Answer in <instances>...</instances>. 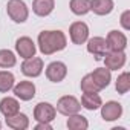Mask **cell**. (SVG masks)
I'll return each instance as SVG.
<instances>
[{
  "instance_id": "cell-1",
  "label": "cell",
  "mask_w": 130,
  "mask_h": 130,
  "mask_svg": "<svg viewBox=\"0 0 130 130\" xmlns=\"http://www.w3.org/2000/svg\"><path fill=\"white\" fill-rule=\"evenodd\" d=\"M68 38L63 31H43L38 34V49L43 55H52L66 47Z\"/></svg>"
},
{
  "instance_id": "cell-2",
  "label": "cell",
  "mask_w": 130,
  "mask_h": 130,
  "mask_svg": "<svg viewBox=\"0 0 130 130\" xmlns=\"http://www.w3.org/2000/svg\"><path fill=\"white\" fill-rule=\"evenodd\" d=\"M6 12L15 23H25L29 17V9L23 0H9L6 5Z\"/></svg>"
},
{
  "instance_id": "cell-3",
  "label": "cell",
  "mask_w": 130,
  "mask_h": 130,
  "mask_svg": "<svg viewBox=\"0 0 130 130\" xmlns=\"http://www.w3.org/2000/svg\"><path fill=\"white\" fill-rule=\"evenodd\" d=\"M80 110H81V103L75 96H72V95H64L57 103V112L64 115V116L78 113Z\"/></svg>"
},
{
  "instance_id": "cell-4",
  "label": "cell",
  "mask_w": 130,
  "mask_h": 130,
  "mask_svg": "<svg viewBox=\"0 0 130 130\" xmlns=\"http://www.w3.org/2000/svg\"><path fill=\"white\" fill-rule=\"evenodd\" d=\"M22 72H23V75H26L29 78L40 77L43 72V60L35 55L31 58H25V61L22 63Z\"/></svg>"
},
{
  "instance_id": "cell-5",
  "label": "cell",
  "mask_w": 130,
  "mask_h": 130,
  "mask_svg": "<svg viewBox=\"0 0 130 130\" xmlns=\"http://www.w3.org/2000/svg\"><path fill=\"white\" fill-rule=\"evenodd\" d=\"M103 60H104V64L109 71H118L125 64L127 55L124 51H107L104 54Z\"/></svg>"
},
{
  "instance_id": "cell-6",
  "label": "cell",
  "mask_w": 130,
  "mask_h": 130,
  "mask_svg": "<svg viewBox=\"0 0 130 130\" xmlns=\"http://www.w3.org/2000/svg\"><path fill=\"white\" fill-rule=\"evenodd\" d=\"M69 35L74 44H84L89 38V26L84 22H74L69 28Z\"/></svg>"
},
{
  "instance_id": "cell-7",
  "label": "cell",
  "mask_w": 130,
  "mask_h": 130,
  "mask_svg": "<svg viewBox=\"0 0 130 130\" xmlns=\"http://www.w3.org/2000/svg\"><path fill=\"white\" fill-rule=\"evenodd\" d=\"M57 109L49 103H38L34 109V119L37 122H52L55 119Z\"/></svg>"
},
{
  "instance_id": "cell-8",
  "label": "cell",
  "mask_w": 130,
  "mask_h": 130,
  "mask_svg": "<svg viewBox=\"0 0 130 130\" xmlns=\"http://www.w3.org/2000/svg\"><path fill=\"white\" fill-rule=\"evenodd\" d=\"M68 75V68L63 61H52L46 68V77L52 83H60L66 78Z\"/></svg>"
},
{
  "instance_id": "cell-9",
  "label": "cell",
  "mask_w": 130,
  "mask_h": 130,
  "mask_svg": "<svg viewBox=\"0 0 130 130\" xmlns=\"http://www.w3.org/2000/svg\"><path fill=\"white\" fill-rule=\"evenodd\" d=\"M107 51H109V47H107L106 38H103V37L87 38V52L92 54L95 57V60H103V57Z\"/></svg>"
},
{
  "instance_id": "cell-10",
  "label": "cell",
  "mask_w": 130,
  "mask_h": 130,
  "mask_svg": "<svg viewBox=\"0 0 130 130\" xmlns=\"http://www.w3.org/2000/svg\"><path fill=\"white\" fill-rule=\"evenodd\" d=\"M101 118L104 121H116L122 115V106L118 101H107L106 104H101Z\"/></svg>"
},
{
  "instance_id": "cell-11",
  "label": "cell",
  "mask_w": 130,
  "mask_h": 130,
  "mask_svg": "<svg viewBox=\"0 0 130 130\" xmlns=\"http://www.w3.org/2000/svg\"><path fill=\"white\" fill-rule=\"evenodd\" d=\"M109 51H125L127 47V37L121 31H110L106 37Z\"/></svg>"
},
{
  "instance_id": "cell-12",
  "label": "cell",
  "mask_w": 130,
  "mask_h": 130,
  "mask_svg": "<svg viewBox=\"0 0 130 130\" xmlns=\"http://www.w3.org/2000/svg\"><path fill=\"white\" fill-rule=\"evenodd\" d=\"M15 51L22 58H31L37 52V46L29 37H20L15 41Z\"/></svg>"
},
{
  "instance_id": "cell-13",
  "label": "cell",
  "mask_w": 130,
  "mask_h": 130,
  "mask_svg": "<svg viewBox=\"0 0 130 130\" xmlns=\"http://www.w3.org/2000/svg\"><path fill=\"white\" fill-rule=\"evenodd\" d=\"M14 95L22 101H31L35 96V84L32 81H20L12 87Z\"/></svg>"
},
{
  "instance_id": "cell-14",
  "label": "cell",
  "mask_w": 130,
  "mask_h": 130,
  "mask_svg": "<svg viewBox=\"0 0 130 130\" xmlns=\"http://www.w3.org/2000/svg\"><path fill=\"white\" fill-rule=\"evenodd\" d=\"M112 71H109L107 68H96L92 74H90V77H92V80L96 83V86L103 90V89H106L109 84H110V81H112V74H110Z\"/></svg>"
},
{
  "instance_id": "cell-15",
  "label": "cell",
  "mask_w": 130,
  "mask_h": 130,
  "mask_svg": "<svg viewBox=\"0 0 130 130\" xmlns=\"http://www.w3.org/2000/svg\"><path fill=\"white\" fill-rule=\"evenodd\" d=\"M55 8V0H34L32 11L38 17H47Z\"/></svg>"
},
{
  "instance_id": "cell-16",
  "label": "cell",
  "mask_w": 130,
  "mask_h": 130,
  "mask_svg": "<svg viewBox=\"0 0 130 130\" xmlns=\"http://www.w3.org/2000/svg\"><path fill=\"white\" fill-rule=\"evenodd\" d=\"M103 104L101 96L98 95V92H83L81 96V107L87 109V110H98Z\"/></svg>"
},
{
  "instance_id": "cell-17",
  "label": "cell",
  "mask_w": 130,
  "mask_h": 130,
  "mask_svg": "<svg viewBox=\"0 0 130 130\" xmlns=\"http://www.w3.org/2000/svg\"><path fill=\"white\" fill-rule=\"evenodd\" d=\"M0 112L2 115L6 118V116H12L15 113L20 112V104L15 98L12 96H5L2 101H0Z\"/></svg>"
},
{
  "instance_id": "cell-18",
  "label": "cell",
  "mask_w": 130,
  "mask_h": 130,
  "mask_svg": "<svg viewBox=\"0 0 130 130\" xmlns=\"http://www.w3.org/2000/svg\"><path fill=\"white\" fill-rule=\"evenodd\" d=\"M6 125L12 130H25L29 127V118L25 113H15L12 116H6Z\"/></svg>"
},
{
  "instance_id": "cell-19",
  "label": "cell",
  "mask_w": 130,
  "mask_h": 130,
  "mask_svg": "<svg viewBox=\"0 0 130 130\" xmlns=\"http://www.w3.org/2000/svg\"><path fill=\"white\" fill-rule=\"evenodd\" d=\"M90 11L96 15H109L113 11V0H90Z\"/></svg>"
},
{
  "instance_id": "cell-20",
  "label": "cell",
  "mask_w": 130,
  "mask_h": 130,
  "mask_svg": "<svg viewBox=\"0 0 130 130\" xmlns=\"http://www.w3.org/2000/svg\"><path fill=\"white\" fill-rule=\"evenodd\" d=\"M66 125L69 130H86L89 127V121L86 116L80 115L78 113H74V115H69L68 121H66Z\"/></svg>"
},
{
  "instance_id": "cell-21",
  "label": "cell",
  "mask_w": 130,
  "mask_h": 130,
  "mask_svg": "<svg viewBox=\"0 0 130 130\" xmlns=\"http://www.w3.org/2000/svg\"><path fill=\"white\" fill-rule=\"evenodd\" d=\"M15 78L8 71H0V93H6L14 87Z\"/></svg>"
},
{
  "instance_id": "cell-22",
  "label": "cell",
  "mask_w": 130,
  "mask_h": 130,
  "mask_svg": "<svg viewBox=\"0 0 130 130\" xmlns=\"http://www.w3.org/2000/svg\"><path fill=\"white\" fill-rule=\"evenodd\" d=\"M69 6L75 15H86L90 11V0H71Z\"/></svg>"
},
{
  "instance_id": "cell-23",
  "label": "cell",
  "mask_w": 130,
  "mask_h": 130,
  "mask_svg": "<svg viewBox=\"0 0 130 130\" xmlns=\"http://www.w3.org/2000/svg\"><path fill=\"white\" fill-rule=\"evenodd\" d=\"M15 63H17V58L12 51H9V49L0 51V68L2 69H9V68L15 66Z\"/></svg>"
},
{
  "instance_id": "cell-24",
  "label": "cell",
  "mask_w": 130,
  "mask_h": 130,
  "mask_svg": "<svg viewBox=\"0 0 130 130\" xmlns=\"http://www.w3.org/2000/svg\"><path fill=\"white\" fill-rule=\"evenodd\" d=\"M115 89L118 93L124 95L130 90V75L128 72H122L118 78H116V83H115Z\"/></svg>"
},
{
  "instance_id": "cell-25",
  "label": "cell",
  "mask_w": 130,
  "mask_h": 130,
  "mask_svg": "<svg viewBox=\"0 0 130 130\" xmlns=\"http://www.w3.org/2000/svg\"><path fill=\"white\" fill-rule=\"evenodd\" d=\"M81 90H83V92H100L101 89H100V87L96 86V83L92 80L90 74H87V75H84L83 80H81Z\"/></svg>"
},
{
  "instance_id": "cell-26",
  "label": "cell",
  "mask_w": 130,
  "mask_h": 130,
  "mask_svg": "<svg viewBox=\"0 0 130 130\" xmlns=\"http://www.w3.org/2000/svg\"><path fill=\"white\" fill-rule=\"evenodd\" d=\"M121 26L125 29V31H130V9H127V11H124L122 14H121Z\"/></svg>"
},
{
  "instance_id": "cell-27",
  "label": "cell",
  "mask_w": 130,
  "mask_h": 130,
  "mask_svg": "<svg viewBox=\"0 0 130 130\" xmlns=\"http://www.w3.org/2000/svg\"><path fill=\"white\" fill-rule=\"evenodd\" d=\"M35 130H52V125H51V122H38L37 125H35Z\"/></svg>"
},
{
  "instance_id": "cell-28",
  "label": "cell",
  "mask_w": 130,
  "mask_h": 130,
  "mask_svg": "<svg viewBox=\"0 0 130 130\" xmlns=\"http://www.w3.org/2000/svg\"><path fill=\"white\" fill-rule=\"evenodd\" d=\"M0 128H2V122H0Z\"/></svg>"
}]
</instances>
